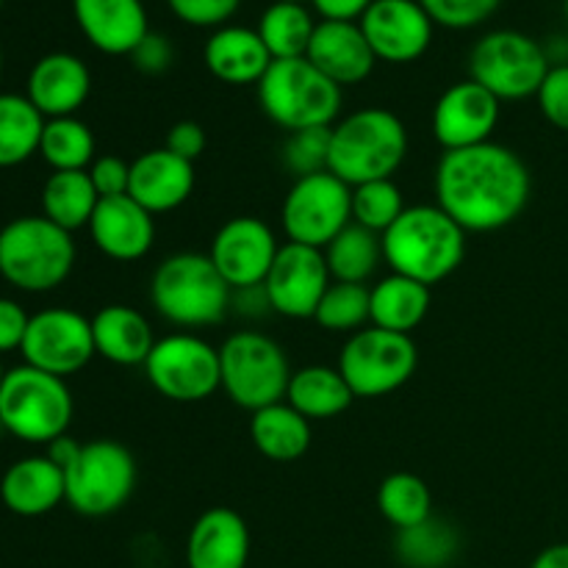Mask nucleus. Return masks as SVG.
Here are the masks:
<instances>
[{"mask_svg":"<svg viewBox=\"0 0 568 568\" xmlns=\"http://www.w3.org/2000/svg\"><path fill=\"white\" fill-rule=\"evenodd\" d=\"M436 205L466 233L514 225L530 203L532 175L516 150L499 142L444 150L436 166Z\"/></svg>","mask_w":568,"mask_h":568,"instance_id":"f257e3e1","label":"nucleus"},{"mask_svg":"<svg viewBox=\"0 0 568 568\" xmlns=\"http://www.w3.org/2000/svg\"><path fill=\"white\" fill-rule=\"evenodd\" d=\"M381 239L388 270L425 286L447 281L466 258V231L436 203L408 205Z\"/></svg>","mask_w":568,"mask_h":568,"instance_id":"f03ea898","label":"nucleus"},{"mask_svg":"<svg viewBox=\"0 0 568 568\" xmlns=\"http://www.w3.org/2000/svg\"><path fill=\"white\" fill-rule=\"evenodd\" d=\"M408 128L394 111L366 105L342 116L331 128L327 170L349 189L369 181H388L408 159Z\"/></svg>","mask_w":568,"mask_h":568,"instance_id":"7ed1b4c3","label":"nucleus"},{"mask_svg":"<svg viewBox=\"0 0 568 568\" xmlns=\"http://www.w3.org/2000/svg\"><path fill=\"white\" fill-rule=\"evenodd\" d=\"M233 288L211 264L209 253H175L155 266L150 303L170 325L197 331L220 325L231 311Z\"/></svg>","mask_w":568,"mask_h":568,"instance_id":"20e7f679","label":"nucleus"},{"mask_svg":"<svg viewBox=\"0 0 568 568\" xmlns=\"http://www.w3.org/2000/svg\"><path fill=\"white\" fill-rule=\"evenodd\" d=\"M72 233L48 216H17L0 231V275L28 294L59 288L75 270Z\"/></svg>","mask_w":568,"mask_h":568,"instance_id":"39448f33","label":"nucleus"},{"mask_svg":"<svg viewBox=\"0 0 568 568\" xmlns=\"http://www.w3.org/2000/svg\"><path fill=\"white\" fill-rule=\"evenodd\" d=\"M258 103L283 131L333 128L342 120L344 92L308 59L272 61L258 81Z\"/></svg>","mask_w":568,"mask_h":568,"instance_id":"423d86ee","label":"nucleus"},{"mask_svg":"<svg viewBox=\"0 0 568 568\" xmlns=\"http://www.w3.org/2000/svg\"><path fill=\"white\" fill-rule=\"evenodd\" d=\"M72 414V394L64 377L22 364L6 372L0 386V427L28 444H50L67 436Z\"/></svg>","mask_w":568,"mask_h":568,"instance_id":"0eeeda50","label":"nucleus"},{"mask_svg":"<svg viewBox=\"0 0 568 568\" xmlns=\"http://www.w3.org/2000/svg\"><path fill=\"white\" fill-rule=\"evenodd\" d=\"M222 392L239 408L255 410L286 399L292 366L275 338L258 331H239L220 347Z\"/></svg>","mask_w":568,"mask_h":568,"instance_id":"6e6552de","label":"nucleus"},{"mask_svg":"<svg viewBox=\"0 0 568 568\" xmlns=\"http://www.w3.org/2000/svg\"><path fill=\"white\" fill-rule=\"evenodd\" d=\"M67 505L87 519H103L125 508L136 491V458L111 438L87 442L64 469Z\"/></svg>","mask_w":568,"mask_h":568,"instance_id":"1a4fd4ad","label":"nucleus"},{"mask_svg":"<svg viewBox=\"0 0 568 568\" xmlns=\"http://www.w3.org/2000/svg\"><path fill=\"white\" fill-rule=\"evenodd\" d=\"M419 366L414 338L369 325L353 333L338 355V372L355 397L377 399L399 392Z\"/></svg>","mask_w":568,"mask_h":568,"instance_id":"9d476101","label":"nucleus"},{"mask_svg":"<svg viewBox=\"0 0 568 568\" xmlns=\"http://www.w3.org/2000/svg\"><path fill=\"white\" fill-rule=\"evenodd\" d=\"M552 70L541 44L521 31H491L469 53V78L497 100L536 98Z\"/></svg>","mask_w":568,"mask_h":568,"instance_id":"9b49d317","label":"nucleus"},{"mask_svg":"<svg viewBox=\"0 0 568 568\" xmlns=\"http://www.w3.org/2000/svg\"><path fill=\"white\" fill-rule=\"evenodd\" d=\"M142 369L150 386L170 403H203L222 388L220 349L197 333L159 338Z\"/></svg>","mask_w":568,"mask_h":568,"instance_id":"f8f14e48","label":"nucleus"},{"mask_svg":"<svg viewBox=\"0 0 568 568\" xmlns=\"http://www.w3.org/2000/svg\"><path fill=\"white\" fill-rule=\"evenodd\" d=\"M353 222V189L331 170L297 178L286 192L281 225L288 242L325 250Z\"/></svg>","mask_w":568,"mask_h":568,"instance_id":"ddd939ff","label":"nucleus"},{"mask_svg":"<svg viewBox=\"0 0 568 568\" xmlns=\"http://www.w3.org/2000/svg\"><path fill=\"white\" fill-rule=\"evenodd\" d=\"M20 353L28 366L48 372V375H78L98 355L94 353L92 320L72 308L39 311L28 322Z\"/></svg>","mask_w":568,"mask_h":568,"instance_id":"4468645a","label":"nucleus"},{"mask_svg":"<svg viewBox=\"0 0 568 568\" xmlns=\"http://www.w3.org/2000/svg\"><path fill=\"white\" fill-rule=\"evenodd\" d=\"M333 283L325 264V253L305 244H281L264 281V294L272 314L286 320H314L327 286Z\"/></svg>","mask_w":568,"mask_h":568,"instance_id":"2eb2a0df","label":"nucleus"},{"mask_svg":"<svg viewBox=\"0 0 568 568\" xmlns=\"http://www.w3.org/2000/svg\"><path fill=\"white\" fill-rule=\"evenodd\" d=\"M281 250L275 231L258 216H233L211 239L209 258L233 292L264 286Z\"/></svg>","mask_w":568,"mask_h":568,"instance_id":"dca6fc26","label":"nucleus"},{"mask_svg":"<svg viewBox=\"0 0 568 568\" xmlns=\"http://www.w3.org/2000/svg\"><path fill=\"white\" fill-rule=\"evenodd\" d=\"M503 100L494 98L486 87L466 78L453 83L433 105L430 131L444 150H464L475 144L494 142V131L503 114Z\"/></svg>","mask_w":568,"mask_h":568,"instance_id":"f3484780","label":"nucleus"},{"mask_svg":"<svg viewBox=\"0 0 568 568\" xmlns=\"http://www.w3.org/2000/svg\"><path fill=\"white\" fill-rule=\"evenodd\" d=\"M358 26L377 61L410 64L427 53L436 22L419 0H375Z\"/></svg>","mask_w":568,"mask_h":568,"instance_id":"a211bd4d","label":"nucleus"},{"mask_svg":"<svg viewBox=\"0 0 568 568\" xmlns=\"http://www.w3.org/2000/svg\"><path fill=\"white\" fill-rule=\"evenodd\" d=\"M89 236L105 258L131 264L153 250L155 216L142 209L131 194L100 197L92 222H89Z\"/></svg>","mask_w":568,"mask_h":568,"instance_id":"6ab92c4d","label":"nucleus"},{"mask_svg":"<svg viewBox=\"0 0 568 568\" xmlns=\"http://www.w3.org/2000/svg\"><path fill=\"white\" fill-rule=\"evenodd\" d=\"M72 14L87 42L109 55H131L150 33L142 0H72Z\"/></svg>","mask_w":568,"mask_h":568,"instance_id":"aec40b11","label":"nucleus"},{"mask_svg":"<svg viewBox=\"0 0 568 568\" xmlns=\"http://www.w3.org/2000/svg\"><path fill=\"white\" fill-rule=\"evenodd\" d=\"M194 175L192 161L178 159L166 148L148 150L139 159L131 161V183H128V194L136 200L142 209L150 214H170V211L181 209L194 192Z\"/></svg>","mask_w":568,"mask_h":568,"instance_id":"412c9836","label":"nucleus"},{"mask_svg":"<svg viewBox=\"0 0 568 568\" xmlns=\"http://www.w3.org/2000/svg\"><path fill=\"white\" fill-rule=\"evenodd\" d=\"M250 538L247 521L233 508H209L194 519L186 536V568H247Z\"/></svg>","mask_w":568,"mask_h":568,"instance_id":"4be33fe9","label":"nucleus"},{"mask_svg":"<svg viewBox=\"0 0 568 568\" xmlns=\"http://www.w3.org/2000/svg\"><path fill=\"white\" fill-rule=\"evenodd\" d=\"M92 92V72L78 55L48 53L33 64L28 75L26 98L37 105L44 120L75 116Z\"/></svg>","mask_w":568,"mask_h":568,"instance_id":"5701e85b","label":"nucleus"},{"mask_svg":"<svg viewBox=\"0 0 568 568\" xmlns=\"http://www.w3.org/2000/svg\"><path fill=\"white\" fill-rule=\"evenodd\" d=\"M305 59L342 89L366 81L377 64L358 22L338 20L316 22Z\"/></svg>","mask_w":568,"mask_h":568,"instance_id":"b1692460","label":"nucleus"},{"mask_svg":"<svg viewBox=\"0 0 568 568\" xmlns=\"http://www.w3.org/2000/svg\"><path fill=\"white\" fill-rule=\"evenodd\" d=\"M0 499L11 514L26 516V519L50 514L61 503H67L64 469H59L48 455L20 458L6 469L0 480Z\"/></svg>","mask_w":568,"mask_h":568,"instance_id":"393cba45","label":"nucleus"},{"mask_svg":"<svg viewBox=\"0 0 568 568\" xmlns=\"http://www.w3.org/2000/svg\"><path fill=\"white\" fill-rule=\"evenodd\" d=\"M203 61L216 81L231 87H258L264 72L270 70L272 55L255 28L222 26L205 42Z\"/></svg>","mask_w":568,"mask_h":568,"instance_id":"a878e982","label":"nucleus"},{"mask_svg":"<svg viewBox=\"0 0 568 568\" xmlns=\"http://www.w3.org/2000/svg\"><path fill=\"white\" fill-rule=\"evenodd\" d=\"M94 353L114 366H144L155 342L148 316L131 305H103L92 316Z\"/></svg>","mask_w":568,"mask_h":568,"instance_id":"bb28decb","label":"nucleus"},{"mask_svg":"<svg viewBox=\"0 0 568 568\" xmlns=\"http://www.w3.org/2000/svg\"><path fill=\"white\" fill-rule=\"evenodd\" d=\"M430 305V286L394 272L369 288V322L381 331L410 336L427 320Z\"/></svg>","mask_w":568,"mask_h":568,"instance_id":"cd10ccee","label":"nucleus"},{"mask_svg":"<svg viewBox=\"0 0 568 568\" xmlns=\"http://www.w3.org/2000/svg\"><path fill=\"white\" fill-rule=\"evenodd\" d=\"M250 442L264 458L275 464H292L308 453L311 422L283 399L250 414Z\"/></svg>","mask_w":568,"mask_h":568,"instance_id":"c85d7f7f","label":"nucleus"},{"mask_svg":"<svg viewBox=\"0 0 568 568\" xmlns=\"http://www.w3.org/2000/svg\"><path fill=\"white\" fill-rule=\"evenodd\" d=\"M353 388L347 386L338 366H303V369L292 372L286 388V403L308 422L336 419L353 405Z\"/></svg>","mask_w":568,"mask_h":568,"instance_id":"c756f323","label":"nucleus"},{"mask_svg":"<svg viewBox=\"0 0 568 568\" xmlns=\"http://www.w3.org/2000/svg\"><path fill=\"white\" fill-rule=\"evenodd\" d=\"M98 203L100 194L87 170L53 172L42 186V216L70 233L89 227Z\"/></svg>","mask_w":568,"mask_h":568,"instance_id":"7c9ffc66","label":"nucleus"},{"mask_svg":"<svg viewBox=\"0 0 568 568\" xmlns=\"http://www.w3.org/2000/svg\"><path fill=\"white\" fill-rule=\"evenodd\" d=\"M44 116L26 94H0V170L20 166L39 153Z\"/></svg>","mask_w":568,"mask_h":568,"instance_id":"2f4dec72","label":"nucleus"},{"mask_svg":"<svg viewBox=\"0 0 568 568\" xmlns=\"http://www.w3.org/2000/svg\"><path fill=\"white\" fill-rule=\"evenodd\" d=\"M325 264L338 283H364L377 272L383 261V239L366 227L349 222L325 250Z\"/></svg>","mask_w":568,"mask_h":568,"instance_id":"473e14b6","label":"nucleus"},{"mask_svg":"<svg viewBox=\"0 0 568 568\" xmlns=\"http://www.w3.org/2000/svg\"><path fill=\"white\" fill-rule=\"evenodd\" d=\"M255 31L264 39L272 61L305 59L311 39H314L316 22L303 3H281V0H275L261 14Z\"/></svg>","mask_w":568,"mask_h":568,"instance_id":"72a5a7b5","label":"nucleus"},{"mask_svg":"<svg viewBox=\"0 0 568 568\" xmlns=\"http://www.w3.org/2000/svg\"><path fill=\"white\" fill-rule=\"evenodd\" d=\"M39 155L53 172H78L89 170L98 159V142L92 128L78 116H59L44 120Z\"/></svg>","mask_w":568,"mask_h":568,"instance_id":"f704fd0d","label":"nucleus"},{"mask_svg":"<svg viewBox=\"0 0 568 568\" xmlns=\"http://www.w3.org/2000/svg\"><path fill=\"white\" fill-rule=\"evenodd\" d=\"M460 549V536L449 521L427 519L422 525L397 530L394 552L408 568H447Z\"/></svg>","mask_w":568,"mask_h":568,"instance_id":"c9c22d12","label":"nucleus"},{"mask_svg":"<svg viewBox=\"0 0 568 568\" xmlns=\"http://www.w3.org/2000/svg\"><path fill=\"white\" fill-rule=\"evenodd\" d=\"M377 508L394 530H408L433 516V494L414 471H394L377 488Z\"/></svg>","mask_w":568,"mask_h":568,"instance_id":"e433bc0d","label":"nucleus"},{"mask_svg":"<svg viewBox=\"0 0 568 568\" xmlns=\"http://www.w3.org/2000/svg\"><path fill=\"white\" fill-rule=\"evenodd\" d=\"M314 322L331 333H358L369 322V286L333 281L316 308Z\"/></svg>","mask_w":568,"mask_h":568,"instance_id":"4c0bfd02","label":"nucleus"},{"mask_svg":"<svg viewBox=\"0 0 568 568\" xmlns=\"http://www.w3.org/2000/svg\"><path fill=\"white\" fill-rule=\"evenodd\" d=\"M405 209L408 205H405L403 189L394 183V178L353 186V222L377 236H383L403 216Z\"/></svg>","mask_w":568,"mask_h":568,"instance_id":"58836bf2","label":"nucleus"},{"mask_svg":"<svg viewBox=\"0 0 568 568\" xmlns=\"http://www.w3.org/2000/svg\"><path fill=\"white\" fill-rule=\"evenodd\" d=\"M331 164V128H305L286 136L283 144V166L297 178L320 175Z\"/></svg>","mask_w":568,"mask_h":568,"instance_id":"ea45409f","label":"nucleus"},{"mask_svg":"<svg viewBox=\"0 0 568 568\" xmlns=\"http://www.w3.org/2000/svg\"><path fill=\"white\" fill-rule=\"evenodd\" d=\"M499 3L503 0H419V6L436 26L455 28V31L486 22L499 9Z\"/></svg>","mask_w":568,"mask_h":568,"instance_id":"a19ab883","label":"nucleus"},{"mask_svg":"<svg viewBox=\"0 0 568 568\" xmlns=\"http://www.w3.org/2000/svg\"><path fill=\"white\" fill-rule=\"evenodd\" d=\"M172 14L194 28H222L239 11L242 0H166Z\"/></svg>","mask_w":568,"mask_h":568,"instance_id":"79ce46f5","label":"nucleus"},{"mask_svg":"<svg viewBox=\"0 0 568 568\" xmlns=\"http://www.w3.org/2000/svg\"><path fill=\"white\" fill-rule=\"evenodd\" d=\"M544 120L558 131H568V64H555L536 94Z\"/></svg>","mask_w":568,"mask_h":568,"instance_id":"37998d69","label":"nucleus"},{"mask_svg":"<svg viewBox=\"0 0 568 568\" xmlns=\"http://www.w3.org/2000/svg\"><path fill=\"white\" fill-rule=\"evenodd\" d=\"M87 172L100 197H120V194H128L131 164L125 159H120V155H98Z\"/></svg>","mask_w":568,"mask_h":568,"instance_id":"c03bdc74","label":"nucleus"},{"mask_svg":"<svg viewBox=\"0 0 568 568\" xmlns=\"http://www.w3.org/2000/svg\"><path fill=\"white\" fill-rule=\"evenodd\" d=\"M131 61L139 72H144V75H161V72L170 70L172 61H175V48H172L170 39H166L164 33L150 31L148 37L139 42V48L131 53Z\"/></svg>","mask_w":568,"mask_h":568,"instance_id":"a18cd8bd","label":"nucleus"},{"mask_svg":"<svg viewBox=\"0 0 568 568\" xmlns=\"http://www.w3.org/2000/svg\"><path fill=\"white\" fill-rule=\"evenodd\" d=\"M205 144H209V136H205V128L194 120H181L166 131L164 148L170 153H175L178 159L183 161H197L200 155L205 153Z\"/></svg>","mask_w":568,"mask_h":568,"instance_id":"49530a36","label":"nucleus"},{"mask_svg":"<svg viewBox=\"0 0 568 568\" xmlns=\"http://www.w3.org/2000/svg\"><path fill=\"white\" fill-rule=\"evenodd\" d=\"M28 322H31V316L26 314V308L20 303H14L9 297H0V353L22 347Z\"/></svg>","mask_w":568,"mask_h":568,"instance_id":"de8ad7c7","label":"nucleus"},{"mask_svg":"<svg viewBox=\"0 0 568 568\" xmlns=\"http://www.w3.org/2000/svg\"><path fill=\"white\" fill-rule=\"evenodd\" d=\"M314 9L320 11L322 20H338V22H355L364 17L375 0H311Z\"/></svg>","mask_w":568,"mask_h":568,"instance_id":"09e8293b","label":"nucleus"},{"mask_svg":"<svg viewBox=\"0 0 568 568\" xmlns=\"http://www.w3.org/2000/svg\"><path fill=\"white\" fill-rule=\"evenodd\" d=\"M81 447H83V444L75 442L72 436H61V438H55V442L48 444V458L53 460L59 469H67V466H70L72 460L78 458Z\"/></svg>","mask_w":568,"mask_h":568,"instance_id":"8fccbe9b","label":"nucleus"},{"mask_svg":"<svg viewBox=\"0 0 568 568\" xmlns=\"http://www.w3.org/2000/svg\"><path fill=\"white\" fill-rule=\"evenodd\" d=\"M530 568H568V544H552V547L541 549Z\"/></svg>","mask_w":568,"mask_h":568,"instance_id":"3c124183","label":"nucleus"},{"mask_svg":"<svg viewBox=\"0 0 568 568\" xmlns=\"http://www.w3.org/2000/svg\"><path fill=\"white\" fill-rule=\"evenodd\" d=\"M3 381H6V369H3V361H0V386H3Z\"/></svg>","mask_w":568,"mask_h":568,"instance_id":"603ef678","label":"nucleus"},{"mask_svg":"<svg viewBox=\"0 0 568 568\" xmlns=\"http://www.w3.org/2000/svg\"><path fill=\"white\" fill-rule=\"evenodd\" d=\"M281 3H303L305 6V0H281Z\"/></svg>","mask_w":568,"mask_h":568,"instance_id":"864d4df0","label":"nucleus"},{"mask_svg":"<svg viewBox=\"0 0 568 568\" xmlns=\"http://www.w3.org/2000/svg\"><path fill=\"white\" fill-rule=\"evenodd\" d=\"M564 14H566V22H568V0H564Z\"/></svg>","mask_w":568,"mask_h":568,"instance_id":"5fc2aeb1","label":"nucleus"},{"mask_svg":"<svg viewBox=\"0 0 568 568\" xmlns=\"http://www.w3.org/2000/svg\"><path fill=\"white\" fill-rule=\"evenodd\" d=\"M0 72H3V53H0Z\"/></svg>","mask_w":568,"mask_h":568,"instance_id":"6e6d98bb","label":"nucleus"},{"mask_svg":"<svg viewBox=\"0 0 568 568\" xmlns=\"http://www.w3.org/2000/svg\"><path fill=\"white\" fill-rule=\"evenodd\" d=\"M0 9H3V0H0Z\"/></svg>","mask_w":568,"mask_h":568,"instance_id":"4d7b16f0","label":"nucleus"}]
</instances>
